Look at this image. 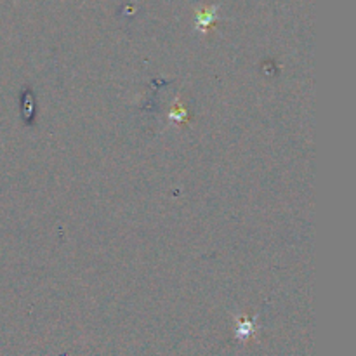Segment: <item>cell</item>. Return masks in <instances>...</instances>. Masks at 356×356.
Instances as JSON below:
<instances>
[{
	"label": "cell",
	"mask_w": 356,
	"mask_h": 356,
	"mask_svg": "<svg viewBox=\"0 0 356 356\" xmlns=\"http://www.w3.org/2000/svg\"><path fill=\"white\" fill-rule=\"evenodd\" d=\"M252 334V323L249 320H240V325H238V336L240 337H249Z\"/></svg>",
	"instance_id": "2"
},
{
	"label": "cell",
	"mask_w": 356,
	"mask_h": 356,
	"mask_svg": "<svg viewBox=\"0 0 356 356\" xmlns=\"http://www.w3.org/2000/svg\"><path fill=\"white\" fill-rule=\"evenodd\" d=\"M216 10L218 7H209V9H202L197 13V28L198 30H207L216 19Z\"/></svg>",
	"instance_id": "1"
},
{
	"label": "cell",
	"mask_w": 356,
	"mask_h": 356,
	"mask_svg": "<svg viewBox=\"0 0 356 356\" xmlns=\"http://www.w3.org/2000/svg\"><path fill=\"white\" fill-rule=\"evenodd\" d=\"M183 115H186V110H184V108H181V106H177V111H172V113H170V118L181 120V117H183Z\"/></svg>",
	"instance_id": "3"
}]
</instances>
